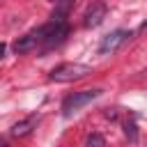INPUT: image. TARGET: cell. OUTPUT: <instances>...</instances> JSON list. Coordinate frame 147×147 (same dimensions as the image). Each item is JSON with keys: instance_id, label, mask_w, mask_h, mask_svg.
Instances as JSON below:
<instances>
[{"instance_id": "6da1fadb", "label": "cell", "mask_w": 147, "mask_h": 147, "mask_svg": "<svg viewBox=\"0 0 147 147\" xmlns=\"http://www.w3.org/2000/svg\"><path fill=\"white\" fill-rule=\"evenodd\" d=\"M90 74H92V67H87V64L64 62V64H57L51 71V80H55V83H71V80H80V78H85Z\"/></svg>"}, {"instance_id": "7a4b0ae2", "label": "cell", "mask_w": 147, "mask_h": 147, "mask_svg": "<svg viewBox=\"0 0 147 147\" xmlns=\"http://www.w3.org/2000/svg\"><path fill=\"white\" fill-rule=\"evenodd\" d=\"M34 32H37L39 41H44L46 46H55V44L64 41V37L69 34V28H67V23L62 18H53L51 23H46L44 28L34 30Z\"/></svg>"}, {"instance_id": "3957f363", "label": "cell", "mask_w": 147, "mask_h": 147, "mask_svg": "<svg viewBox=\"0 0 147 147\" xmlns=\"http://www.w3.org/2000/svg\"><path fill=\"white\" fill-rule=\"evenodd\" d=\"M96 96H101V90H80V92L69 94V96L62 101V115H64V117H71L76 110H80L83 106H87V103L94 101Z\"/></svg>"}, {"instance_id": "277c9868", "label": "cell", "mask_w": 147, "mask_h": 147, "mask_svg": "<svg viewBox=\"0 0 147 147\" xmlns=\"http://www.w3.org/2000/svg\"><path fill=\"white\" fill-rule=\"evenodd\" d=\"M129 37H131L129 30H113L110 34H106V37L101 39V44H99V53H101V55H110V53H115Z\"/></svg>"}, {"instance_id": "5b68a950", "label": "cell", "mask_w": 147, "mask_h": 147, "mask_svg": "<svg viewBox=\"0 0 147 147\" xmlns=\"http://www.w3.org/2000/svg\"><path fill=\"white\" fill-rule=\"evenodd\" d=\"M106 14H108V7L103 5V2H92L90 7H87V11H85V28H96L103 18H106Z\"/></svg>"}, {"instance_id": "8992f818", "label": "cell", "mask_w": 147, "mask_h": 147, "mask_svg": "<svg viewBox=\"0 0 147 147\" xmlns=\"http://www.w3.org/2000/svg\"><path fill=\"white\" fill-rule=\"evenodd\" d=\"M39 44V37H37V32H30V34H23V37H18L16 41H14V53L18 55V53H28V51H32L34 46Z\"/></svg>"}, {"instance_id": "52a82bcc", "label": "cell", "mask_w": 147, "mask_h": 147, "mask_svg": "<svg viewBox=\"0 0 147 147\" xmlns=\"http://www.w3.org/2000/svg\"><path fill=\"white\" fill-rule=\"evenodd\" d=\"M37 122H39V117H37V115H30V117H25V119L16 122V124L11 126V136H16V138L28 136V133H30V131L37 126Z\"/></svg>"}, {"instance_id": "ba28073f", "label": "cell", "mask_w": 147, "mask_h": 147, "mask_svg": "<svg viewBox=\"0 0 147 147\" xmlns=\"http://www.w3.org/2000/svg\"><path fill=\"white\" fill-rule=\"evenodd\" d=\"M85 147H106V140L99 133H90L87 140H85Z\"/></svg>"}, {"instance_id": "9c48e42d", "label": "cell", "mask_w": 147, "mask_h": 147, "mask_svg": "<svg viewBox=\"0 0 147 147\" xmlns=\"http://www.w3.org/2000/svg\"><path fill=\"white\" fill-rule=\"evenodd\" d=\"M124 133L129 136V140H131V142H136V140H138V129H136V124H133V122H126V124H124Z\"/></svg>"}, {"instance_id": "30bf717a", "label": "cell", "mask_w": 147, "mask_h": 147, "mask_svg": "<svg viewBox=\"0 0 147 147\" xmlns=\"http://www.w3.org/2000/svg\"><path fill=\"white\" fill-rule=\"evenodd\" d=\"M5 51H7V46H5V44H0V60L5 57Z\"/></svg>"}, {"instance_id": "8fae6325", "label": "cell", "mask_w": 147, "mask_h": 147, "mask_svg": "<svg viewBox=\"0 0 147 147\" xmlns=\"http://www.w3.org/2000/svg\"><path fill=\"white\" fill-rule=\"evenodd\" d=\"M0 147H9V145H5V142H0Z\"/></svg>"}, {"instance_id": "7c38bea8", "label": "cell", "mask_w": 147, "mask_h": 147, "mask_svg": "<svg viewBox=\"0 0 147 147\" xmlns=\"http://www.w3.org/2000/svg\"><path fill=\"white\" fill-rule=\"evenodd\" d=\"M53 2H64V0H53Z\"/></svg>"}]
</instances>
